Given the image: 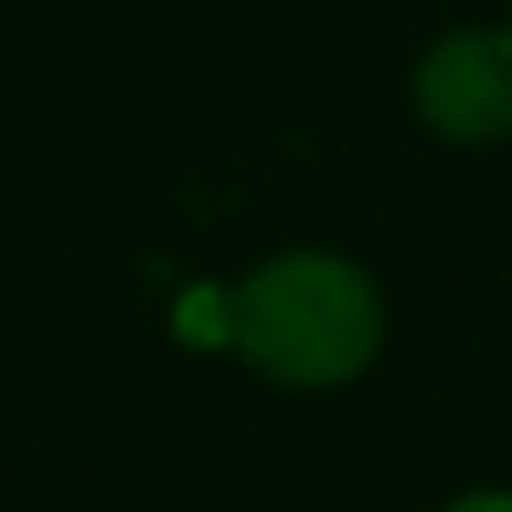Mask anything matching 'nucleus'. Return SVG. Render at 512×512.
I'll use <instances>...</instances> for the list:
<instances>
[{
  "mask_svg": "<svg viewBox=\"0 0 512 512\" xmlns=\"http://www.w3.org/2000/svg\"><path fill=\"white\" fill-rule=\"evenodd\" d=\"M211 342H230L276 388H348L381 355L388 309L375 276L342 250H276L243 283L197 296Z\"/></svg>",
  "mask_w": 512,
  "mask_h": 512,
  "instance_id": "f257e3e1",
  "label": "nucleus"
},
{
  "mask_svg": "<svg viewBox=\"0 0 512 512\" xmlns=\"http://www.w3.org/2000/svg\"><path fill=\"white\" fill-rule=\"evenodd\" d=\"M414 119L447 145H506L512 138V27H447L407 79Z\"/></svg>",
  "mask_w": 512,
  "mask_h": 512,
  "instance_id": "f03ea898",
  "label": "nucleus"
},
{
  "mask_svg": "<svg viewBox=\"0 0 512 512\" xmlns=\"http://www.w3.org/2000/svg\"><path fill=\"white\" fill-rule=\"evenodd\" d=\"M440 512H512V493L506 486H473V493H453Z\"/></svg>",
  "mask_w": 512,
  "mask_h": 512,
  "instance_id": "7ed1b4c3",
  "label": "nucleus"
}]
</instances>
